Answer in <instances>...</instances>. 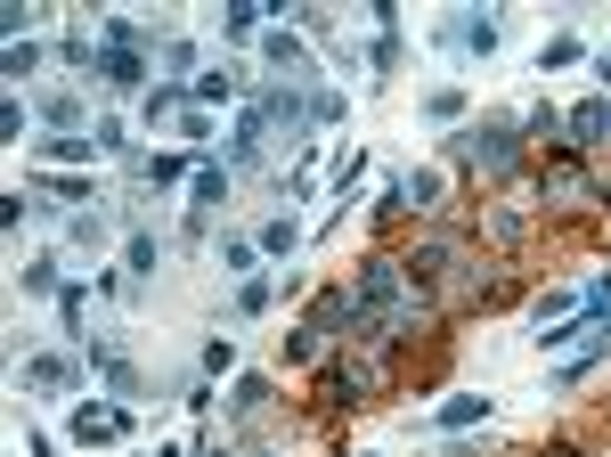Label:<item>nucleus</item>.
<instances>
[{
    "label": "nucleus",
    "instance_id": "473e14b6",
    "mask_svg": "<svg viewBox=\"0 0 611 457\" xmlns=\"http://www.w3.org/2000/svg\"><path fill=\"white\" fill-rule=\"evenodd\" d=\"M360 457H367V449H360Z\"/></svg>",
    "mask_w": 611,
    "mask_h": 457
},
{
    "label": "nucleus",
    "instance_id": "f8f14e48",
    "mask_svg": "<svg viewBox=\"0 0 611 457\" xmlns=\"http://www.w3.org/2000/svg\"><path fill=\"white\" fill-rule=\"evenodd\" d=\"M481 417H490V401H481V392H457V401L440 408L432 425H440V433H465V425H481Z\"/></svg>",
    "mask_w": 611,
    "mask_h": 457
},
{
    "label": "nucleus",
    "instance_id": "b1692460",
    "mask_svg": "<svg viewBox=\"0 0 611 457\" xmlns=\"http://www.w3.org/2000/svg\"><path fill=\"white\" fill-rule=\"evenodd\" d=\"M41 115H50V123H57V131H66V123L82 115V98H74V91H50V98H41Z\"/></svg>",
    "mask_w": 611,
    "mask_h": 457
},
{
    "label": "nucleus",
    "instance_id": "2f4dec72",
    "mask_svg": "<svg viewBox=\"0 0 611 457\" xmlns=\"http://www.w3.org/2000/svg\"><path fill=\"white\" fill-rule=\"evenodd\" d=\"M253 457H286V449H253Z\"/></svg>",
    "mask_w": 611,
    "mask_h": 457
},
{
    "label": "nucleus",
    "instance_id": "6e6552de",
    "mask_svg": "<svg viewBox=\"0 0 611 457\" xmlns=\"http://www.w3.org/2000/svg\"><path fill=\"white\" fill-rule=\"evenodd\" d=\"M90 74L107 82V91H139V74H147V66H139V50H98V66H90Z\"/></svg>",
    "mask_w": 611,
    "mask_h": 457
},
{
    "label": "nucleus",
    "instance_id": "423d86ee",
    "mask_svg": "<svg viewBox=\"0 0 611 457\" xmlns=\"http://www.w3.org/2000/svg\"><path fill=\"white\" fill-rule=\"evenodd\" d=\"M440 41H449V50H481V57H490L497 50V17H449Z\"/></svg>",
    "mask_w": 611,
    "mask_h": 457
},
{
    "label": "nucleus",
    "instance_id": "4be33fe9",
    "mask_svg": "<svg viewBox=\"0 0 611 457\" xmlns=\"http://www.w3.org/2000/svg\"><path fill=\"white\" fill-rule=\"evenodd\" d=\"M253 25H261V0H237V9H228V25H221V33H228V41H245Z\"/></svg>",
    "mask_w": 611,
    "mask_h": 457
},
{
    "label": "nucleus",
    "instance_id": "a211bd4d",
    "mask_svg": "<svg viewBox=\"0 0 611 457\" xmlns=\"http://www.w3.org/2000/svg\"><path fill=\"white\" fill-rule=\"evenodd\" d=\"M187 98H204V107H221V98H237V74H196V82H187Z\"/></svg>",
    "mask_w": 611,
    "mask_h": 457
},
{
    "label": "nucleus",
    "instance_id": "c85d7f7f",
    "mask_svg": "<svg viewBox=\"0 0 611 457\" xmlns=\"http://www.w3.org/2000/svg\"><path fill=\"white\" fill-rule=\"evenodd\" d=\"M261 254H293V221H269L261 228Z\"/></svg>",
    "mask_w": 611,
    "mask_h": 457
},
{
    "label": "nucleus",
    "instance_id": "f03ea898",
    "mask_svg": "<svg viewBox=\"0 0 611 457\" xmlns=\"http://www.w3.org/2000/svg\"><path fill=\"white\" fill-rule=\"evenodd\" d=\"M538 196L555 204V213H596L603 189L587 180V163L579 156H546V172H538Z\"/></svg>",
    "mask_w": 611,
    "mask_h": 457
},
{
    "label": "nucleus",
    "instance_id": "aec40b11",
    "mask_svg": "<svg viewBox=\"0 0 611 457\" xmlns=\"http://www.w3.org/2000/svg\"><path fill=\"white\" fill-rule=\"evenodd\" d=\"M90 156H98V139H74V131L50 139V163H90Z\"/></svg>",
    "mask_w": 611,
    "mask_h": 457
},
{
    "label": "nucleus",
    "instance_id": "4468645a",
    "mask_svg": "<svg viewBox=\"0 0 611 457\" xmlns=\"http://www.w3.org/2000/svg\"><path fill=\"white\" fill-rule=\"evenodd\" d=\"M351 401H360V392H351V368L326 360V368H319V408H351Z\"/></svg>",
    "mask_w": 611,
    "mask_h": 457
},
{
    "label": "nucleus",
    "instance_id": "0eeeda50",
    "mask_svg": "<svg viewBox=\"0 0 611 457\" xmlns=\"http://www.w3.org/2000/svg\"><path fill=\"white\" fill-rule=\"evenodd\" d=\"M66 384H74L66 351H33V360H25V392H66Z\"/></svg>",
    "mask_w": 611,
    "mask_h": 457
},
{
    "label": "nucleus",
    "instance_id": "f3484780",
    "mask_svg": "<svg viewBox=\"0 0 611 457\" xmlns=\"http://www.w3.org/2000/svg\"><path fill=\"white\" fill-rule=\"evenodd\" d=\"M481 228H490V245H522V228H530V221H522V204H497Z\"/></svg>",
    "mask_w": 611,
    "mask_h": 457
},
{
    "label": "nucleus",
    "instance_id": "1a4fd4ad",
    "mask_svg": "<svg viewBox=\"0 0 611 457\" xmlns=\"http://www.w3.org/2000/svg\"><path fill=\"white\" fill-rule=\"evenodd\" d=\"M522 139H538L546 156H571V139H562V115H555V107H530V115H522Z\"/></svg>",
    "mask_w": 611,
    "mask_h": 457
},
{
    "label": "nucleus",
    "instance_id": "393cba45",
    "mask_svg": "<svg viewBox=\"0 0 611 457\" xmlns=\"http://www.w3.org/2000/svg\"><path fill=\"white\" fill-rule=\"evenodd\" d=\"M425 115H432V123H457V115H465V91H432Z\"/></svg>",
    "mask_w": 611,
    "mask_h": 457
},
{
    "label": "nucleus",
    "instance_id": "6ab92c4d",
    "mask_svg": "<svg viewBox=\"0 0 611 457\" xmlns=\"http://www.w3.org/2000/svg\"><path fill=\"white\" fill-rule=\"evenodd\" d=\"M221 196H228V172L221 163H196V213H213Z\"/></svg>",
    "mask_w": 611,
    "mask_h": 457
},
{
    "label": "nucleus",
    "instance_id": "412c9836",
    "mask_svg": "<svg viewBox=\"0 0 611 457\" xmlns=\"http://www.w3.org/2000/svg\"><path fill=\"white\" fill-rule=\"evenodd\" d=\"M221 269H228V278H253V245L245 237H221Z\"/></svg>",
    "mask_w": 611,
    "mask_h": 457
},
{
    "label": "nucleus",
    "instance_id": "9d476101",
    "mask_svg": "<svg viewBox=\"0 0 611 457\" xmlns=\"http://www.w3.org/2000/svg\"><path fill=\"white\" fill-rule=\"evenodd\" d=\"M131 172L147 180V189H172V180H187V172H196V156H139Z\"/></svg>",
    "mask_w": 611,
    "mask_h": 457
},
{
    "label": "nucleus",
    "instance_id": "ddd939ff",
    "mask_svg": "<svg viewBox=\"0 0 611 457\" xmlns=\"http://www.w3.org/2000/svg\"><path fill=\"white\" fill-rule=\"evenodd\" d=\"M399 189H408V213H440V196H449V180H440V172H408Z\"/></svg>",
    "mask_w": 611,
    "mask_h": 457
},
{
    "label": "nucleus",
    "instance_id": "39448f33",
    "mask_svg": "<svg viewBox=\"0 0 611 457\" xmlns=\"http://www.w3.org/2000/svg\"><path fill=\"white\" fill-rule=\"evenodd\" d=\"M603 131H611V98H587V107L562 115V139H571V156H579V148H596Z\"/></svg>",
    "mask_w": 611,
    "mask_h": 457
},
{
    "label": "nucleus",
    "instance_id": "bb28decb",
    "mask_svg": "<svg viewBox=\"0 0 611 457\" xmlns=\"http://www.w3.org/2000/svg\"><path fill=\"white\" fill-rule=\"evenodd\" d=\"M237 310H245V319H253V310H269V278H245L237 286Z\"/></svg>",
    "mask_w": 611,
    "mask_h": 457
},
{
    "label": "nucleus",
    "instance_id": "20e7f679",
    "mask_svg": "<svg viewBox=\"0 0 611 457\" xmlns=\"http://www.w3.org/2000/svg\"><path fill=\"white\" fill-rule=\"evenodd\" d=\"M122 433H131V408H107V401L74 408V442H122Z\"/></svg>",
    "mask_w": 611,
    "mask_h": 457
},
{
    "label": "nucleus",
    "instance_id": "5701e85b",
    "mask_svg": "<svg viewBox=\"0 0 611 457\" xmlns=\"http://www.w3.org/2000/svg\"><path fill=\"white\" fill-rule=\"evenodd\" d=\"M17 286H25V295H50V286H57V262H25V269H17Z\"/></svg>",
    "mask_w": 611,
    "mask_h": 457
},
{
    "label": "nucleus",
    "instance_id": "7ed1b4c3",
    "mask_svg": "<svg viewBox=\"0 0 611 457\" xmlns=\"http://www.w3.org/2000/svg\"><path fill=\"white\" fill-rule=\"evenodd\" d=\"M457 262H465V245H457L449 228H432V237H425V245H416V254H408V286H425V295H432V286L449 278Z\"/></svg>",
    "mask_w": 611,
    "mask_h": 457
},
{
    "label": "nucleus",
    "instance_id": "dca6fc26",
    "mask_svg": "<svg viewBox=\"0 0 611 457\" xmlns=\"http://www.w3.org/2000/svg\"><path fill=\"white\" fill-rule=\"evenodd\" d=\"M122 262H131V278H156V262H163V245L147 237V228H131V245H122Z\"/></svg>",
    "mask_w": 611,
    "mask_h": 457
},
{
    "label": "nucleus",
    "instance_id": "a878e982",
    "mask_svg": "<svg viewBox=\"0 0 611 457\" xmlns=\"http://www.w3.org/2000/svg\"><path fill=\"white\" fill-rule=\"evenodd\" d=\"M221 368H237V343H228V336L204 343V376H221Z\"/></svg>",
    "mask_w": 611,
    "mask_h": 457
},
{
    "label": "nucleus",
    "instance_id": "cd10ccee",
    "mask_svg": "<svg viewBox=\"0 0 611 457\" xmlns=\"http://www.w3.org/2000/svg\"><path fill=\"white\" fill-rule=\"evenodd\" d=\"M33 66H41V50H33V41H9V74H17V82H25Z\"/></svg>",
    "mask_w": 611,
    "mask_h": 457
},
{
    "label": "nucleus",
    "instance_id": "7c9ffc66",
    "mask_svg": "<svg viewBox=\"0 0 611 457\" xmlns=\"http://www.w3.org/2000/svg\"><path fill=\"white\" fill-rule=\"evenodd\" d=\"M546 457H587V449H579V442H555V449H546Z\"/></svg>",
    "mask_w": 611,
    "mask_h": 457
},
{
    "label": "nucleus",
    "instance_id": "c756f323",
    "mask_svg": "<svg viewBox=\"0 0 611 457\" xmlns=\"http://www.w3.org/2000/svg\"><path fill=\"white\" fill-rule=\"evenodd\" d=\"M571 310H579V295H538V327L546 319H571Z\"/></svg>",
    "mask_w": 611,
    "mask_h": 457
},
{
    "label": "nucleus",
    "instance_id": "f257e3e1",
    "mask_svg": "<svg viewBox=\"0 0 611 457\" xmlns=\"http://www.w3.org/2000/svg\"><path fill=\"white\" fill-rule=\"evenodd\" d=\"M449 156L465 163V172H481V180H514L522 172V131L514 123H465V131L449 139Z\"/></svg>",
    "mask_w": 611,
    "mask_h": 457
},
{
    "label": "nucleus",
    "instance_id": "2eb2a0df",
    "mask_svg": "<svg viewBox=\"0 0 611 457\" xmlns=\"http://www.w3.org/2000/svg\"><path fill=\"white\" fill-rule=\"evenodd\" d=\"M269 408V376H237V392H228V417H261Z\"/></svg>",
    "mask_w": 611,
    "mask_h": 457
},
{
    "label": "nucleus",
    "instance_id": "9b49d317",
    "mask_svg": "<svg viewBox=\"0 0 611 457\" xmlns=\"http://www.w3.org/2000/svg\"><path fill=\"white\" fill-rule=\"evenodd\" d=\"M261 50H269V66H286V74H310V57H302V41H293L286 25H269V33H261Z\"/></svg>",
    "mask_w": 611,
    "mask_h": 457
}]
</instances>
